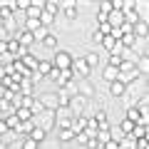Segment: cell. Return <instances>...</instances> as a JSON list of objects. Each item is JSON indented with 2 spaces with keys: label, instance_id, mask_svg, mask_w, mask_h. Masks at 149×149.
Instances as JSON below:
<instances>
[{
  "label": "cell",
  "instance_id": "25",
  "mask_svg": "<svg viewBox=\"0 0 149 149\" xmlns=\"http://www.w3.org/2000/svg\"><path fill=\"white\" fill-rule=\"evenodd\" d=\"M97 13H102V15H109V13H112V3H109V0L100 3V10H97Z\"/></svg>",
  "mask_w": 149,
  "mask_h": 149
},
{
  "label": "cell",
  "instance_id": "15",
  "mask_svg": "<svg viewBox=\"0 0 149 149\" xmlns=\"http://www.w3.org/2000/svg\"><path fill=\"white\" fill-rule=\"evenodd\" d=\"M119 77V70L117 67H109V65H104V70H102V80L109 85V82H114Z\"/></svg>",
  "mask_w": 149,
  "mask_h": 149
},
{
  "label": "cell",
  "instance_id": "5",
  "mask_svg": "<svg viewBox=\"0 0 149 149\" xmlns=\"http://www.w3.org/2000/svg\"><path fill=\"white\" fill-rule=\"evenodd\" d=\"M74 92H77L80 97H85V100H90L92 95H97L95 85H92L90 80H77V82H74Z\"/></svg>",
  "mask_w": 149,
  "mask_h": 149
},
{
  "label": "cell",
  "instance_id": "14",
  "mask_svg": "<svg viewBox=\"0 0 149 149\" xmlns=\"http://www.w3.org/2000/svg\"><path fill=\"white\" fill-rule=\"evenodd\" d=\"M55 139H57L60 144H67V142H74V132L72 129H57V134H55Z\"/></svg>",
  "mask_w": 149,
  "mask_h": 149
},
{
  "label": "cell",
  "instance_id": "23",
  "mask_svg": "<svg viewBox=\"0 0 149 149\" xmlns=\"http://www.w3.org/2000/svg\"><path fill=\"white\" fill-rule=\"evenodd\" d=\"M47 35H50V30H45V27H40V30H35V32H32V37H35V42H42V40H45Z\"/></svg>",
  "mask_w": 149,
  "mask_h": 149
},
{
  "label": "cell",
  "instance_id": "16",
  "mask_svg": "<svg viewBox=\"0 0 149 149\" xmlns=\"http://www.w3.org/2000/svg\"><path fill=\"white\" fill-rule=\"evenodd\" d=\"M40 45H42L45 50H57V35H55V30H50V35L45 37Z\"/></svg>",
  "mask_w": 149,
  "mask_h": 149
},
{
  "label": "cell",
  "instance_id": "2",
  "mask_svg": "<svg viewBox=\"0 0 149 149\" xmlns=\"http://www.w3.org/2000/svg\"><path fill=\"white\" fill-rule=\"evenodd\" d=\"M72 57H74V55L70 52V50H60L57 47L55 55L50 57V62H52L55 70H70V67H72Z\"/></svg>",
  "mask_w": 149,
  "mask_h": 149
},
{
  "label": "cell",
  "instance_id": "9",
  "mask_svg": "<svg viewBox=\"0 0 149 149\" xmlns=\"http://www.w3.org/2000/svg\"><path fill=\"white\" fill-rule=\"evenodd\" d=\"M107 90H109V97H114V100H122V97L127 95L129 87H127V85H122L119 80H114V82H109V85H107Z\"/></svg>",
  "mask_w": 149,
  "mask_h": 149
},
{
  "label": "cell",
  "instance_id": "12",
  "mask_svg": "<svg viewBox=\"0 0 149 149\" xmlns=\"http://www.w3.org/2000/svg\"><path fill=\"white\" fill-rule=\"evenodd\" d=\"M124 119H129V122H134V124H139V122L147 124V117H142V114H139L137 107H127V112H124Z\"/></svg>",
  "mask_w": 149,
  "mask_h": 149
},
{
  "label": "cell",
  "instance_id": "17",
  "mask_svg": "<svg viewBox=\"0 0 149 149\" xmlns=\"http://www.w3.org/2000/svg\"><path fill=\"white\" fill-rule=\"evenodd\" d=\"M27 137H30V139H32V142H35V144H42L45 139H47V134H45V132H42V129H40V127H32V132L27 134Z\"/></svg>",
  "mask_w": 149,
  "mask_h": 149
},
{
  "label": "cell",
  "instance_id": "20",
  "mask_svg": "<svg viewBox=\"0 0 149 149\" xmlns=\"http://www.w3.org/2000/svg\"><path fill=\"white\" fill-rule=\"evenodd\" d=\"M22 30H27V32L40 30V20H37V17H25V27H22Z\"/></svg>",
  "mask_w": 149,
  "mask_h": 149
},
{
  "label": "cell",
  "instance_id": "10",
  "mask_svg": "<svg viewBox=\"0 0 149 149\" xmlns=\"http://www.w3.org/2000/svg\"><path fill=\"white\" fill-rule=\"evenodd\" d=\"M15 37V42L20 45V47H25V50H30L32 45H35V37H32V32H27V30H20L17 35H13Z\"/></svg>",
  "mask_w": 149,
  "mask_h": 149
},
{
  "label": "cell",
  "instance_id": "19",
  "mask_svg": "<svg viewBox=\"0 0 149 149\" xmlns=\"http://www.w3.org/2000/svg\"><path fill=\"white\" fill-rule=\"evenodd\" d=\"M13 114L17 117V122H27V119H32V112H30V109H25V107H17Z\"/></svg>",
  "mask_w": 149,
  "mask_h": 149
},
{
  "label": "cell",
  "instance_id": "24",
  "mask_svg": "<svg viewBox=\"0 0 149 149\" xmlns=\"http://www.w3.org/2000/svg\"><path fill=\"white\" fill-rule=\"evenodd\" d=\"M40 149H60V142H57V139H55V142H52V139H45V142L42 144H40Z\"/></svg>",
  "mask_w": 149,
  "mask_h": 149
},
{
  "label": "cell",
  "instance_id": "8",
  "mask_svg": "<svg viewBox=\"0 0 149 149\" xmlns=\"http://www.w3.org/2000/svg\"><path fill=\"white\" fill-rule=\"evenodd\" d=\"M37 102H40V107L47 109V112L57 109V97H55V92H42V95H37Z\"/></svg>",
  "mask_w": 149,
  "mask_h": 149
},
{
  "label": "cell",
  "instance_id": "7",
  "mask_svg": "<svg viewBox=\"0 0 149 149\" xmlns=\"http://www.w3.org/2000/svg\"><path fill=\"white\" fill-rule=\"evenodd\" d=\"M70 112H72L74 117H77V114H85V109L87 107H90V100H85V97H80V95H74L72 100H70Z\"/></svg>",
  "mask_w": 149,
  "mask_h": 149
},
{
  "label": "cell",
  "instance_id": "11",
  "mask_svg": "<svg viewBox=\"0 0 149 149\" xmlns=\"http://www.w3.org/2000/svg\"><path fill=\"white\" fill-rule=\"evenodd\" d=\"M17 62H20L22 67L27 70V72H35V70H37V62H40V57H35V55H30V52H27L25 57H22V60H17Z\"/></svg>",
  "mask_w": 149,
  "mask_h": 149
},
{
  "label": "cell",
  "instance_id": "4",
  "mask_svg": "<svg viewBox=\"0 0 149 149\" xmlns=\"http://www.w3.org/2000/svg\"><path fill=\"white\" fill-rule=\"evenodd\" d=\"M72 112H70V107H57L55 109V129H67L70 122H72Z\"/></svg>",
  "mask_w": 149,
  "mask_h": 149
},
{
  "label": "cell",
  "instance_id": "6",
  "mask_svg": "<svg viewBox=\"0 0 149 149\" xmlns=\"http://www.w3.org/2000/svg\"><path fill=\"white\" fill-rule=\"evenodd\" d=\"M60 15H65L67 20H77L80 17V5L67 0V3H60Z\"/></svg>",
  "mask_w": 149,
  "mask_h": 149
},
{
  "label": "cell",
  "instance_id": "18",
  "mask_svg": "<svg viewBox=\"0 0 149 149\" xmlns=\"http://www.w3.org/2000/svg\"><path fill=\"white\" fill-rule=\"evenodd\" d=\"M82 60L87 62V67H90V70H95L97 65H100V55H97V52H87V55H82Z\"/></svg>",
  "mask_w": 149,
  "mask_h": 149
},
{
  "label": "cell",
  "instance_id": "1",
  "mask_svg": "<svg viewBox=\"0 0 149 149\" xmlns=\"http://www.w3.org/2000/svg\"><path fill=\"white\" fill-rule=\"evenodd\" d=\"M32 122H35V127L42 129L45 134H50V132H55V112L42 109L40 114H35V117H32Z\"/></svg>",
  "mask_w": 149,
  "mask_h": 149
},
{
  "label": "cell",
  "instance_id": "13",
  "mask_svg": "<svg viewBox=\"0 0 149 149\" xmlns=\"http://www.w3.org/2000/svg\"><path fill=\"white\" fill-rule=\"evenodd\" d=\"M52 70H55V67H52V62H50V60H40V62H37V70H35V72L45 80V77H50V74H52Z\"/></svg>",
  "mask_w": 149,
  "mask_h": 149
},
{
  "label": "cell",
  "instance_id": "22",
  "mask_svg": "<svg viewBox=\"0 0 149 149\" xmlns=\"http://www.w3.org/2000/svg\"><path fill=\"white\" fill-rule=\"evenodd\" d=\"M17 147H20V149H40V144H35V142H32L30 137H22Z\"/></svg>",
  "mask_w": 149,
  "mask_h": 149
},
{
  "label": "cell",
  "instance_id": "3",
  "mask_svg": "<svg viewBox=\"0 0 149 149\" xmlns=\"http://www.w3.org/2000/svg\"><path fill=\"white\" fill-rule=\"evenodd\" d=\"M72 77H77V80H90V74H92V70L87 67V62L82 60V55H74L72 57Z\"/></svg>",
  "mask_w": 149,
  "mask_h": 149
},
{
  "label": "cell",
  "instance_id": "26",
  "mask_svg": "<svg viewBox=\"0 0 149 149\" xmlns=\"http://www.w3.org/2000/svg\"><path fill=\"white\" fill-rule=\"evenodd\" d=\"M87 139H90V134H87V132H80V134H74V142H77V144H82V147L87 144Z\"/></svg>",
  "mask_w": 149,
  "mask_h": 149
},
{
  "label": "cell",
  "instance_id": "27",
  "mask_svg": "<svg viewBox=\"0 0 149 149\" xmlns=\"http://www.w3.org/2000/svg\"><path fill=\"white\" fill-rule=\"evenodd\" d=\"M90 40H92V45H95V47H97V45H102V35H100L97 30H92V37H90Z\"/></svg>",
  "mask_w": 149,
  "mask_h": 149
},
{
  "label": "cell",
  "instance_id": "21",
  "mask_svg": "<svg viewBox=\"0 0 149 149\" xmlns=\"http://www.w3.org/2000/svg\"><path fill=\"white\" fill-rule=\"evenodd\" d=\"M117 129H119V132L124 134V137H129V134H132V129H134V122H129V119H122Z\"/></svg>",
  "mask_w": 149,
  "mask_h": 149
}]
</instances>
